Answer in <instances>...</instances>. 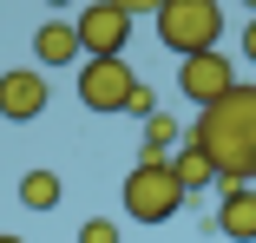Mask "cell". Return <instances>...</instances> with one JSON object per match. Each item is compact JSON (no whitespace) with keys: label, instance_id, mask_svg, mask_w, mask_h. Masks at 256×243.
Returning a JSON list of instances; mask_svg holds the SVG:
<instances>
[{"label":"cell","instance_id":"1","mask_svg":"<svg viewBox=\"0 0 256 243\" xmlns=\"http://www.w3.org/2000/svg\"><path fill=\"white\" fill-rule=\"evenodd\" d=\"M190 138L210 152L217 184H256V86H230L217 106H204Z\"/></svg>","mask_w":256,"mask_h":243},{"label":"cell","instance_id":"2","mask_svg":"<svg viewBox=\"0 0 256 243\" xmlns=\"http://www.w3.org/2000/svg\"><path fill=\"white\" fill-rule=\"evenodd\" d=\"M151 26H158V46L178 53V60L217 53V40H224V0H164V7L151 14Z\"/></svg>","mask_w":256,"mask_h":243},{"label":"cell","instance_id":"3","mask_svg":"<svg viewBox=\"0 0 256 243\" xmlns=\"http://www.w3.org/2000/svg\"><path fill=\"white\" fill-rule=\"evenodd\" d=\"M184 210V184L171 178V158H138L125 178V217L138 224H171Z\"/></svg>","mask_w":256,"mask_h":243},{"label":"cell","instance_id":"4","mask_svg":"<svg viewBox=\"0 0 256 243\" xmlns=\"http://www.w3.org/2000/svg\"><path fill=\"white\" fill-rule=\"evenodd\" d=\"M72 33H79V53H86V60H125V46H132V14H118L112 0H86L79 20H72Z\"/></svg>","mask_w":256,"mask_h":243},{"label":"cell","instance_id":"5","mask_svg":"<svg viewBox=\"0 0 256 243\" xmlns=\"http://www.w3.org/2000/svg\"><path fill=\"white\" fill-rule=\"evenodd\" d=\"M132 92H138V79L125 60H79V106L86 112H125Z\"/></svg>","mask_w":256,"mask_h":243},{"label":"cell","instance_id":"6","mask_svg":"<svg viewBox=\"0 0 256 243\" xmlns=\"http://www.w3.org/2000/svg\"><path fill=\"white\" fill-rule=\"evenodd\" d=\"M46 106H53V86H46L40 66H14V72H0V118H7V125H33Z\"/></svg>","mask_w":256,"mask_h":243},{"label":"cell","instance_id":"7","mask_svg":"<svg viewBox=\"0 0 256 243\" xmlns=\"http://www.w3.org/2000/svg\"><path fill=\"white\" fill-rule=\"evenodd\" d=\"M230 86H236L230 53H197V60H178V92H184L197 112H204V106H217Z\"/></svg>","mask_w":256,"mask_h":243},{"label":"cell","instance_id":"8","mask_svg":"<svg viewBox=\"0 0 256 243\" xmlns=\"http://www.w3.org/2000/svg\"><path fill=\"white\" fill-rule=\"evenodd\" d=\"M217 236L230 243H256V184H217V217H210Z\"/></svg>","mask_w":256,"mask_h":243},{"label":"cell","instance_id":"9","mask_svg":"<svg viewBox=\"0 0 256 243\" xmlns=\"http://www.w3.org/2000/svg\"><path fill=\"white\" fill-rule=\"evenodd\" d=\"M33 60H40V72H53V66H79L86 53H79L72 20H46V26L33 33Z\"/></svg>","mask_w":256,"mask_h":243},{"label":"cell","instance_id":"10","mask_svg":"<svg viewBox=\"0 0 256 243\" xmlns=\"http://www.w3.org/2000/svg\"><path fill=\"white\" fill-rule=\"evenodd\" d=\"M171 178L184 184V198H197V190H217V164H210V152H204L197 138H184L178 152H171Z\"/></svg>","mask_w":256,"mask_h":243},{"label":"cell","instance_id":"11","mask_svg":"<svg viewBox=\"0 0 256 243\" xmlns=\"http://www.w3.org/2000/svg\"><path fill=\"white\" fill-rule=\"evenodd\" d=\"M178 144H184V125H178V118H164V112L144 118V152H138V158H171Z\"/></svg>","mask_w":256,"mask_h":243},{"label":"cell","instance_id":"12","mask_svg":"<svg viewBox=\"0 0 256 243\" xmlns=\"http://www.w3.org/2000/svg\"><path fill=\"white\" fill-rule=\"evenodd\" d=\"M60 190H66L60 171H26V178H20V204H26V210H60Z\"/></svg>","mask_w":256,"mask_h":243},{"label":"cell","instance_id":"13","mask_svg":"<svg viewBox=\"0 0 256 243\" xmlns=\"http://www.w3.org/2000/svg\"><path fill=\"white\" fill-rule=\"evenodd\" d=\"M118 236H125V230H118L112 217H86V224H79V243H118Z\"/></svg>","mask_w":256,"mask_h":243},{"label":"cell","instance_id":"14","mask_svg":"<svg viewBox=\"0 0 256 243\" xmlns=\"http://www.w3.org/2000/svg\"><path fill=\"white\" fill-rule=\"evenodd\" d=\"M125 112H132V118H151V112H158V92L138 79V92H132V106H125Z\"/></svg>","mask_w":256,"mask_h":243},{"label":"cell","instance_id":"15","mask_svg":"<svg viewBox=\"0 0 256 243\" xmlns=\"http://www.w3.org/2000/svg\"><path fill=\"white\" fill-rule=\"evenodd\" d=\"M112 7H118V14H132V20H138V14H158V7H164V0H112Z\"/></svg>","mask_w":256,"mask_h":243},{"label":"cell","instance_id":"16","mask_svg":"<svg viewBox=\"0 0 256 243\" xmlns=\"http://www.w3.org/2000/svg\"><path fill=\"white\" fill-rule=\"evenodd\" d=\"M243 60H250V66H256V20H250V26H243Z\"/></svg>","mask_w":256,"mask_h":243},{"label":"cell","instance_id":"17","mask_svg":"<svg viewBox=\"0 0 256 243\" xmlns=\"http://www.w3.org/2000/svg\"><path fill=\"white\" fill-rule=\"evenodd\" d=\"M46 7H53V14H66V7H72V0H46Z\"/></svg>","mask_w":256,"mask_h":243},{"label":"cell","instance_id":"18","mask_svg":"<svg viewBox=\"0 0 256 243\" xmlns=\"http://www.w3.org/2000/svg\"><path fill=\"white\" fill-rule=\"evenodd\" d=\"M0 243H26V236H14V230H0Z\"/></svg>","mask_w":256,"mask_h":243},{"label":"cell","instance_id":"19","mask_svg":"<svg viewBox=\"0 0 256 243\" xmlns=\"http://www.w3.org/2000/svg\"><path fill=\"white\" fill-rule=\"evenodd\" d=\"M243 7H250V20H256V0H243Z\"/></svg>","mask_w":256,"mask_h":243}]
</instances>
